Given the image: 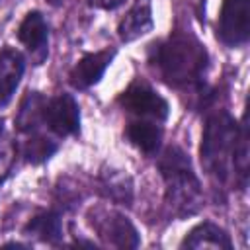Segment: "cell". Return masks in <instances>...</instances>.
Listing matches in <instances>:
<instances>
[{"label":"cell","instance_id":"8fae6325","mask_svg":"<svg viewBox=\"0 0 250 250\" xmlns=\"http://www.w3.org/2000/svg\"><path fill=\"white\" fill-rule=\"evenodd\" d=\"M182 248H219V250L225 248V250H230L232 242L221 227L205 221L189 230V234L182 242Z\"/></svg>","mask_w":250,"mask_h":250},{"label":"cell","instance_id":"3957f363","mask_svg":"<svg viewBox=\"0 0 250 250\" xmlns=\"http://www.w3.org/2000/svg\"><path fill=\"white\" fill-rule=\"evenodd\" d=\"M236 135H238V125L227 111H215L213 115L207 117L201 135L199 156L205 172L219 182H227L232 170V152H234Z\"/></svg>","mask_w":250,"mask_h":250},{"label":"cell","instance_id":"7c38bea8","mask_svg":"<svg viewBox=\"0 0 250 250\" xmlns=\"http://www.w3.org/2000/svg\"><path fill=\"white\" fill-rule=\"evenodd\" d=\"M47 37H49V27L47 21L43 20V16L39 12H29L23 21L18 27V39L31 51L37 53L41 51V55L45 57L47 53Z\"/></svg>","mask_w":250,"mask_h":250},{"label":"cell","instance_id":"ac0fdd59","mask_svg":"<svg viewBox=\"0 0 250 250\" xmlns=\"http://www.w3.org/2000/svg\"><path fill=\"white\" fill-rule=\"evenodd\" d=\"M107 197L113 199V201H129L131 199V184L127 182L125 184V178H111L107 182Z\"/></svg>","mask_w":250,"mask_h":250},{"label":"cell","instance_id":"277c9868","mask_svg":"<svg viewBox=\"0 0 250 250\" xmlns=\"http://www.w3.org/2000/svg\"><path fill=\"white\" fill-rule=\"evenodd\" d=\"M217 37L227 47H238L250 39V0L223 2L217 23Z\"/></svg>","mask_w":250,"mask_h":250},{"label":"cell","instance_id":"9a60e30c","mask_svg":"<svg viewBox=\"0 0 250 250\" xmlns=\"http://www.w3.org/2000/svg\"><path fill=\"white\" fill-rule=\"evenodd\" d=\"M25 234L29 236H35L43 242H51V244H57L61 238H62V227H61V219L57 213L53 211H45V213H39L35 215L23 229Z\"/></svg>","mask_w":250,"mask_h":250},{"label":"cell","instance_id":"2e32d148","mask_svg":"<svg viewBox=\"0 0 250 250\" xmlns=\"http://www.w3.org/2000/svg\"><path fill=\"white\" fill-rule=\"evenodd\" d=\"M232 170L236 172L240 184L244 186L248 178V125H246V113L242 115V121L238 125V135L234 143V152H232Z\"/></svg>","mask_w":250,"mask_h":250},{"label":"cell","instance_id":"d6986e66","mask_svg":"<svg viewBox=\"0 0 250 250\" xmlns=\"http://www.w3.org/2000/svg\"><path fill=\"white\" fill-rule=\"evenodd\" d=\"M92 6H98V8H104V10H115L117 6L123 4V0H90Z\"/></svg>","mask_w":250,"mask_h":250},{"label":"cell","instance_id":"e0dca14e","mask_svg":"<svg viewBox=\"0 0 250 250\" xmlns=\"http://www.w3.org/2000/svg\"><path fill=\"white\" fill-rule=\"evenodd\" d=\"M57 150V145L47 139V137H41V135H31L25 145H23V156L27 162L31 164H41L45 162L47 158L53 156V152Z\"/></svg>","mask_w":250,"mask_h":250},{"label":"cell","instance_id":"9c48e42d","mask_svg":"<svg viewBox=\"0 0 250 250\" xmlns=\"http://www.w3.org/2000/svg\"><path fill=\"white\" fill-rule=\"evenodd\" d=\"M25 70L23 55L16 49L0 51V105H8Z\"/></svg>","mask_w":250,"mask_h":250},{"label":"cell","instance_id":"7a4b0ae2","mask_svg":"<svg viewBox=\"0 0 250 250\" xmlns=\"http://www.w3.org/2000/svg\"><path fill=\"white\" fill-rule=\"evenodd\" d=\"M158 170L166 184V201L170 207L182 217L193 215L201 205V184L189 156L180 146H168L158 160Z\"/></svg>","mask_w":250,"mask_h":250},{"label":"cell","instance_id":"ffe728a7","mask_svg":"<svg viewBox=\"0 0 250 250\" xmlns=\"http://www.w3.org/2000/svg\"><path fill=\"white\" fill-rule=\"evenodd\" d=\"M4 248H25V246L20 242H8V244H4Z\"/></svg>","mask_w":250,"mask_h":250},{"label":"cell","instance_id":"44dd1931","mask_svg":"<svg viewBox=\"0 0 250 250\" xmlns=\"http://www.w3.org/2000/svg\"><path fill=\"white\" fill-rule=\"evenodd\" d=\"M47 2H49V4H53V6H59L62 0H47Z\"/></svg>","mask_w":250,"mask_h":250},{"label":"cell","instance_id":"8992f818","mask_svg":"<svg viewBox=\"0 0 250 250\" xmlns=\"http://www.w3.org/2000/svg\"><path fill=\"white\" fill-rule=\"evenodd\" d=\"M43 121L59 137L74 135L80 131V109L70 94H59L45 104Z\"/></svg>","mask_w":250,"mask_h":250},{"label":"cell","instance_id":"6da1fadb","mask_svg":"<svg viewBox=\"0 0 250 250\" xmlns=\"http://www.w3.org/2000/svg\"><path fill=\"white\" fill-rule=\"evenodd\" d=\"M205 47L189 33H172L168 39L154 43L150 49V62L170 86L199 84L207 68Z\"/></svg>","mask_w":250,"mask_h":250},{"label":"cell","instance_id":"5b68a950","mask_svg":"<svg viewBox=\"0 0 250 250\" xmlns=\"http://www.w3.org/2000/svg\"><path fill=\"white\" fill-rule=\"evenodd\" d=\"M119 104L129 113H135L143 119H152V121H164L168 117V111H170L168 102L160 94H156L150 86H146L143 82L131 84L119 96Z\"/></svg>","mask_w":250,"mask_h":250},{"label":"cell","instance_id":"52a82bcc","mask_svg":"<svg viewBox=\"0 0 250 250\" xmlns=\"http://www.w3.org/2000/svg\"><path fill=\"white\" fill-rule=\"evenodd\" d=\"M92 225H96L100 236L107 244H111V246H117V248H137L139 242H141L137 229L121 213H115V211L104 213L100 219L92 221Z\"/></svg>","mask_w":250,"mask_h":250},{"label":"cell","instance_id":"5bb4252c","mask_svg":"<svg viewBox=\"0 0 250 250\" xmlns=\"http://www.w3.org/2000/svg\"><path fill=\"white\" fill-rule=\"evenodd\" d=\"M45 104H47V100L39 92H27L25 98L21 100V105L16 115L18 129L23 133H33L37 129V125L43 121Z\"/></svg>","mask_w":250,"mask_h":250},{"label":"cell","instance_id":"7402d4cb","mask_svg":"<svg viewBox=\"0 0 250 250\" xmlns=\"http://www.w3.org/2000/svg\"><path fill=\"white\" fill-rule=\"evenodd\" d=\"M0 135H2V119H0Z\"/></svg>","mask_w":250,"mask_h":250},{"label":"cell","instance_id":"ba28073f","mask_svg":"<svg viewBox=\"0 0 250 250\" xmlns=\"http://www.w3.org/2000/svg\"><path fill=\"white\" fill-rule=\"evenodd\" d=\"M113 57H115V51H109V49L84 55L72 66V70L68 74V82L78 90H86V88L98 84Z\"/></svg>","mask_w":250,"mask_h":250},{"label":"cell","instance_id":"4fadbf2b","mask_svg":"<svg viewBox=\"0 0 250 250\" xmlns=\"http://www.w3.org/2000/svg\"><path fill=\"white\" fill-rule=\"evenodd\" d=\"M127 139L137 148H141L143 152L154 154L160 146V141H162V129H160L158 121L141 117V119L131 121L127 125Z\"/></svg>","mask_w":250,"mask_h":250},{"label":"cell","instance_id":"30bf717a","mask_svg":"<svg viewBox=\"0 0 250 250\" xmlns=\"http://www.w3.org/2000/svg\"><path fill=\"white\" fill-rule=\"evenodd\" d=\"M152 29V10L150 0H135L125 18L117 25V35L121 41L129 43Z\"/></svg>","mask_w":250,"mask_h":250}]
</instances>
